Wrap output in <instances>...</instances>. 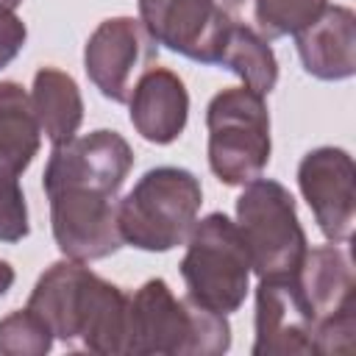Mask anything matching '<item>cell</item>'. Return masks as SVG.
Returning a JSON list of instances; mask_svg holds the SVG:
<instances>
[{"label": "cell", "mask_w": 356, "mask_h": 356, "mask_svg": "<svg viewBox=\"0 0 356 356\" xmlns=\"http://www.w3.org/2000/svg\"><path fill=\"white\" fill-rule=\"evenodd\" d=\"M128 298L86 261H53L31 289L33 309L56 339L100 356L128 353Z\"/></svg>", "instance_id": "obj_1"}, {"label": "cell", "mask_w": 356, "mask_h": 356, "mask_svg": "<svg viewBox=\"0 0 356 356\" xmlns=\"http://www.w3.org/2000/svg\"><path fill=\"white\" fill-rule=\"evenodd\" d=\"M231 348L228 314L175 298L164 278L145 281L128 298L125 356H220Z\"/></svg>", "instance_id": "obj_2"}, {"label": "cell", "mask_w": 356, "mask_h": 356, "mask_svg": "<svg viewBox=\"0 0 356 356\" xmlns=\"http://www.w3.org/2000/svg\"><path fill=\"white\" fill-rule=\"evenodd\" d=\"M200 203L203 186L195 172L184 167H153L117 200L122 242L136 250L167 253L186 242Z\"/></svg>", "instance_id": "obj_3"}, {"label": "cell", "mask_w": 356, "mask_h": 356, "mask_svg": "<svg viewBox=\"0 0 356 356\" xmlns=\"http://www.w3.org/2000/svg\"><path fill=\"white\" fill-rule=\"evenodd\" d=\"M209 167L225 186H245L270 164V111L264 95L250 86L217 92L206 108Z\"/></svg>", "instance_id": "obj_4"}, {"label": "cell", "mask_w": 356, "mask_h": 356, "mask_svg": "<svg viewBox=\"0 0 356 356\" xmlns=\"http://www.w3.org/2000/svg\"><path fill=\"white\" fill-rule=\"evenodd\" d=\"M186 295L220 314L236 312L250 292V256L231 217L211 211L195 222L181 259Z\"/></svg>", "instance_id": "obj_5"}, {"label": "cell", "mask_w": 356, "mask_h": 356, "mask_svg": "<svg viewBox=\"0 0 356 356\" xmlns=\"http://www.w3.org/2000/svg\"><path fill=\"white\" fill-rule=\"evenodd\" d=\"M236 228L259 278L298 273L309 242L292 192L273 178H253L236 197Z\"/></svg>", "instance_id": "obj_6"}, {"label": "cell", "mask_w": 356, "mask_h": 356, "mask_svg": "<svg viewBox=\"0 0 356 356\" xmlns=\"http://www.w3.org/2000/svg\"><path fill=\"white\" fill-rule=\"evenodd\" d=\"M314 314V353L353 356L356 350V275L342 242L309 248L295 273Z\"/></svg>", "instance_id": "obj_7"}, {"label": "cell", "mask_w": 356, "mask_h": 356, "mask_svg": "<svg viewBox=\"0 0 356 356\" xmlns=\"http://www.w3.org/2000/svg\"><path fill=\"white\" fill-rule=\"evenodd\" d=\"M159 61V44L134 17L103 19L83 44V70L111 103H128L139 78Z\"/></svg>", "instance_id": "obj_8"}, {"label": "cell", "mask_w": 356, "mask_h": 356, "mask_svg": "<svg viewBox=\"0 0 356 356\" xmlns=\"http://www.w3.org/2000/svg\"><path fill=\"white\" fill-rule=\"evenodd\" d=\"M134 167V150L128 139L111 128H97L83 136H72L61 145H53L42 189H92L117 197L120 186L125 184L128 172Z\"/></svg>", "instance_id": "obj_9"}, {"label": "cell", "mask_w": 356, "mask_h": 356, "mask_svg": "<svg viewBox=\"0 0 356 356\" xmlns=\"http://www.w3.org/2000/svg\"><path fill=\"white\" fill-rule=\"evenodd\" d=\"M50 228L58 250L75 261H97L114 256L125 242L117 222V200L92 189H53Z\"/></svg>", "instance_id": "obj_10"}, {"label": "cell", "mask_w": 356, "mask_h": 356, "mask_svg": "<svg viewBox=\"0 0 356 356\" xmlns=\"http://www.w3.org/2000/svg\"><path fill=\"white\" fill-rule=\"evenodd\" d=\"M139 19L156 44L197 64H220L231 31L217 0H139Z\"/></svg>", "instance_id": "obj_11"}, {"label": "cell", "mask_w": 356, "mask_h": 356, "mask_svg": "<svg viewBox=\"0 0 356 356\" xmlns=\"http://www.w3.org/2000/svg\"><path fill=\"white\" fill-rule=\"evenodd\" d=\"M353 159L348 150L323 145L309 150L298 164V186L309 203L320 234L328 242H350L356 225Z\"/></svg>", "instance_id": "obj_12"}, {"label": "cell", "mask_w": 356, "mask_h": 356, "mask_svg": "<svg viewBox=\"0 0 356 356\" xmlns=\"http://www.w3.org/2000/svg\"><path fill=\"white\" fill-rule=\"evenodd\" d=\"M256 339L253 356H312L314 314L292 275L259 278L256 286Z\"/></svg>", "instance_id": "obj_13"}, {"label": "cell", "mask_w": 356, "mask_h": 356, "mask_svg": "<svg viewBox=\"0 0 356 356\" xmlns=\"http://www.w3.org/2000/svg\"><path fill=\"white\" fill-rule=\"evenodd\" d=\"M128 117L145 142L172 145L189 120V92L181 75L167 67H150L128 100Z\"/></svg>", "instance_id": "obj_14"}, {"label": "cell", "mask_w": 356, "mask_h": 356, "mask_svg": "<svg viewBox=\"0 0 356 356\" xmlns=\"http://www.w3.org/2000/svg\"><path fill=\"white\" fill-rule=\"evenodd\" d=\"M303 70L320 81H345L356 72V14L348 6H325L295 33Z\"/></svg>", "instance_id": "obj_15"}, {"label": "cell", "mask_w": 356, "mask_h": 356, "mask_svg": "<svg viewBox=\"0 0 356 356\" xmlns=\"http://www.w3.org/2000/svg\"><path fill=\"white\" fill-rule=\"evenodd\" d=\"M31 103L50 145H61L78 134L83 122V97L70 72L58 67H42L33 75Z\"/></svg>", "instance_id": "obj_16"}, {"label": "cell", "mask_w": 356, "mask_h": 356, "mask_svg": "<svg viewBox=\"0 0 356 356\" xmlns=\"http://www.w3.org/2000/svg\"><path fill=\"white\" fill-rule=\"evenodd\" d=\"M42 147V128L31 103V92L17 81H0V161L19 175L31 167Z\"/></svg>", "instance_id": "obj_17"}, {"label": "cell", "mask_w": 356, "mask_h": 356, "mask_svg": "<svg viewBox=\"0 0 356 356\" xmlns=\"http://www.w3.org/2000/svg\"><path fill=\"white\" fill-rule=\"evenodd\" d=\"M220 6L231 22L273 42L281 36H295L300 28H306L328 6V0H222Z\"/></svg>", "instance_id": "obj_18"}, {"label": "cell", "mask_w": 356, "mask_h": 356, "mask_svg": "<svg viewBox=\"0 0 356 356\" xmlns=\"http://www.w3.org/2000/svg\"><path fill=\"white\" fill-rule=\"evenodd\" d=\"M220 67H228L231 72H236L245 86H250L264 97L278 83V58L270 42L236 22H231V31L220 56Z\"/></svg>", "instance_id": "obj_19"}, {"label": "cell", "mask_w": 356, "mask_h": 356, "mask_svg": "<svg viewBox=\"0 0 356 356\" xmlns=\"http://www.w3.org/2000/svg\"><path fill=\"white\" fill-rule=\"evenodd\" d=\"M53 331L33 309H17L0 320L3 356H44L53 348Z\"/></svg>", "instance_id": "obj_20"}, {"label": "cell", "mask_w": 356, "mask_h": 356, "mask_svg": "<svg viewBox=\"0 0 356 356\" xmlns=\"http://www.w3.org/2000/svg\"><path fill=\"white\" fill-rule=\"evenodd\" d=\"M31 234L28 203L19 186V172L0 161V242H19Z\"/></svg>", "instance_id": "obj_21"}, {"label": "cell", "mask_w": 356, "mask_h": 356, "mask_svg": "<svg viewBox=\"0 0 356 356\" xmlns=\"http://www.w3.org/2000/svg\"><path fill=\"white\" fill-rule=\"evenodd\" d=\"M25 42H28V28L22 17H17L14 8L0 6V70L8 67L22 53Z\"/></svg>", "instance_id": "obj_22"}, {"label": "cell", "mask_w": 356, "mask_h": 356, "mask_svg": "<svg viewBox=\"0 0 356 356\" xmlns=\"http://www.w3.org/2000/svg\"><path fill=\"white\" fill-rule=\"evenodd\" d=\"M14 278H17V275H14V267H11L6 259H0V298L14 286Z\"/></svg>", "instance_id": "obj_23"}, {"label": "cell", "mask_w": 356, "mask_h": 356, "mask_svg": "<svg viewBox=\"0 0 356 356\" xmlns=\"http://www.w3.org/2000/svg\"><path fill=\"white\" fill-rule=\"evenodd\" d=\"M19 3H22V0H0V6H3V8H17Z\"/></svg>", "instance_id": "obj_24"}]
</instances>
